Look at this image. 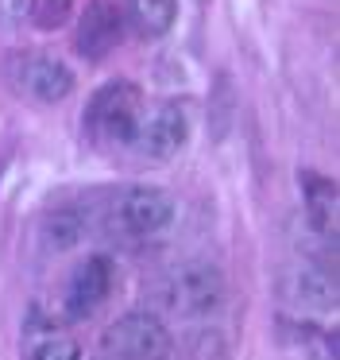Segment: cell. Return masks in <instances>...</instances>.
<instances>
[{"label":"cell","mask_w":340,"mask_h":360,"mask_svg":"<svg viewBox=\"0 0 340 360\" xmlns=\"http://www.w3.org/2000/svg\"><path fill=\"white\" fill-rule=\"evenodd\" d=\"M151 298L166 318L205 326L228 302V279L213 259H182L151 283Z\"/></svg>","instance_id":"cell-1"},{"label":"cell","mask_w":340,"mask_h":360,"mask_svg":"<svg viewBox=\"0 0 340 360\" xmlns=\"http://www.w3.org/2000/svg\"><path fill=\"white\" fill-rule=\"evenodd\" d=\"M178 221V202L170 190L162 186H124L112 202V225L120 229L128 240H155Z\"/></svg>","instance_id":"cell-2"},{"label":"cell","mask_w":340,"mask_h":360,"mask_svg":"<svg viewBox=\"0 0 340 360\" xmlns=\"http://www.w3.org/2000/svg\"><path fill=\"white\" fill-rule=\"evenodd\" d=\"M100 349L112 360H174V333L155 314L131 310L100 333Z\"/></svg>","instance_id":"cell-3"},{"label":"cell","mask_w":340,"mask_h":360,"mask_svg":"<svg viewBox=\"0 0 340 360\" xmlns=\"http://www.w3.org/2000/svg\"><path fill=\"white\" fill-rule=\"evenodd\" d=\"M139 112H143V94L131 82H108L85 105V128L100 143H120L124 148L136 136Z\"/></svg>","instance_id":"cell-4"},{"label":"cell","mask_w":340,"mask_h":360,"mask_svg":"<svg viewBox=\"0 0 340 360\" xmlns=\"http://www.w3.org/2000/svg\"><path fill=\"white\" fill-rule=\"evenodd\" d=\"M8 78H12L15 94H23L35 105H58L74 94V74L62 58L43 55V51H27L8 63Z\"/></svg>","instance_id":"cell-5"},{"label":"cell","mask_w":340,"mask_h":360,"mask_svg":"<svg viewBox=\"0 0 340 360\" xmlns=\"http://www.w3.org/2000/svg\"><path fill=\"white\" fill-rule=\"evenodd\" d=\"M185 143H190V117H185L182 105L162 101V105H155V109L139 112L131 148L143 159H151V163H170V159H178V151H182Z\"/></svg>","instance_id":"cell-6"},{"label":"cell","mask_w":340,"mask_h":360,"mask_svg":"<svg viewBox=\"0 0 340 360\" xmlns=\"http://www.w3.org/2000/svg\"><path fill=\"white\" fill-rule=\"evenodd\" d=\"M124 32H128V24H124V12L116 0H89L85 12L77 16L74 51L85 63H100L124 43Z\"/></svg>","instance_id":"cell-7"},{"label":"cell","mask_w":340,"mask_h":360,"mask_svg":"<svg viewBox=\"0 0 340 360\" xmlns=\"http://www.w3.org/2000/svg\"><path fill=\"white\" fill-rule=\"evenodd\" d=\"M116 287V267L108 256H85L81 264L70 271L66 283V314L70 318H93L100 306L108 302Z\"/></svg>","instance_id":"cell-8"},{"label":"cell","mask_w":340,"mask_h":360,"mask_svg":"<svg viewBox=\"0 0 340 360\" xmlns=\"http://www.w3.org/2000/svg\"><path fill=\"white\" fill-rule=\"evenodd\" d=\"M282 295H286V302H294L298 310H332V306H336V283L325 271H317V267L301 264V267H290V271H286Z\"/></svg>","instance_id":"cell-9"},{"label":"cell","mask_w":340,"mask_h":360,"mask_svg":"<svg viewBox=\"0 0 340 360\" xmlns=\"http://www.w3.org/2000/svg\"><path fill=\"white\" fill-rule=\"evenodd\" d=\"M120 12L139 39H162L178 24V0H124Z\"/></svg>","instance_id":"cell-10"},{"label":"cell","mask_w":340,"mask_h":360,"mask_svg":"<svg viewBox=\"0 0 340 360\" xmlns=\"http://www.w3.org/2000/svg\"><path fill=\"white\" fill-rule=\"evenodd\" d=\"M85 233H89V221H85V213L77 210V205L51 210V213L43 217V229H39V236H43V248L54 252V256H62V252H74L77 244L85 240Z\"/></svg>","instance_id":"cell-11"},{"label":"cell","mask_w":340,"mask_h":360,"mask_svg":"<svg viewBox=\"0 0 340 360\" xmlns=\"http://www.w3.org/2000/svg\"><path fill=\"white\" fill-rule=\"evenodd\" d=\"M306 186H309V221L321 233L336 229V186L329 179H317V174H306Z\"/></svg>","instance_id":"cell-12"},{"label":"cell","mask_w":340,"mask_h":360,"mask_svg":"<svg viewBox=\"0 0 340 360\" xmlns=\"http://www.w3.org/2000/svg\"><path fill=\"white\" fill-rule=\"evenodd\" d=\"M27 360H85V349L70 333H43L39 341H31Z\"/></svg>","instance_id":"cell-13"},{"label":"cell","mask_w":340,"mask_h":360,"mask_svg":"<svg viewBox=\"0 0 340 360\" xmlns=\"http://www.w3.org/2000/svg\"><path fill=\"white\" fill-rule=\"evenodd\" d=\"M70 16H74V0H35V4H31V20H35V27H43V32L66 27Z\"/></svg>","instance_id":"cell-14"},{"label":"cell","mask_w":340,"mask_h":360,"mask_svg":"<svg viewBox=\"0 0 340 360\" xmlns=\"http://www.w3.org/2000/svg\"><path fill=\"white\" fill-rule=\"evenodd\" d=\"M193 360H228V341L213 329V321H205V329H197L190 341Z\"/></svg>","instance_id":"cell-15"}]
</instances>
